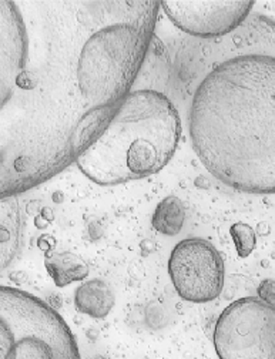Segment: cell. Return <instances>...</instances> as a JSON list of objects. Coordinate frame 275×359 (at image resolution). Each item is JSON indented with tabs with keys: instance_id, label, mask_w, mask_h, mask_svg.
Segmentation results:
<instances>
[{
	"instance_id": "obj_3",
	"label": "cell",
	"mask_w": 275,
	"mask_h": 359,
	"mask_svg": "<svg viewBox=\"0 0 275 359\" xmlns=\"http://www.w3.org/2000/svg\"><path fill=\"white\" fill-rule=\"evenodd\" d=\"M181 121L173 102L156 90H131L102 136L76 161L99 186L150 177L173 158Z\"/></svg>"
},
{
	"instance_id": "obj_11",
	"label": "cell",
	"mask_w": 275,
	"mask_h": 359,
	"mask_svg": "<svg viewBox=\"0 0 275 359\" xmlns=\"http://www.w3.org/2000/svg\"><path fill=\"white\" fill-rule=\"evenodd\" d=\"M44 268L58 287H66L88 277V265L70 251H52L44 257Z\"/></svg>"
},
{
	"instance_id": "obj_12",
	"label": "cell",
	"mask_w": 275,
	"mask_h": 359,
	"mask_svg": "<svg viewBox=\"0 0 275 359\" xmlns=\"http://www.w3.org/2000/svg\"><path fill=\"white\" fill-rule=\"evenodd\" d=\"M186 221V211L177 197H166L161 200L153 214L152 224L157 233L168 237L180 234Z\"/></svg>"
},
{
	"instance_id": "obj_8",
	"label": "cell",
	"mask_w": 275,
	"mask_h": 359,
	"mask_svg": "<svg viewBox=\"0 0 275 359\" xmlns=\"http://www.w3.org/2000/svg\"><path fill=\"white\" fill-rule=\"evenodd\" d=\"M203 56L199 62L182 70L192 73L203 65L210 72L224 62L243 56L275 57V22L260 13H251L236 30L224 37L203 43V49L196 50Z\"/></svg>"
},
{
	"instance_id": "obj_6",
	"label": "cell",
	"mask_w": 275,
	"mask_h": 359,
	"mask_svg": "<svg viewBox=\"0 0 275 359\" xmlns=\"http://www.w3.org/2000/svg\"><path fill=\"white\" fill-rule=\"evenodd\" d=\"M168 274L182 299L206 304L221 294L225 268L221 254L211 243L203 238H186L171 251Z\"/></svg>"
},
{
	"instance_id": "obj_10",
	"label": "cell",
	"mask_w": 275,
	"mask_h": 359,
	"mask_svg": "<svg viewBox=\"0 0 275 359\" xmlns=\"http://www.w3.org/2000/svg\"><path fill=\"white\" fill-rule=\"evenodd\" d=\"M113 288L103 280L95 278L83 283L74 294L77 311L91 318H106L114 306Z\"/></svg>"
},
{
	"instance_id": "obj_2",
	"label": "cell",
	"mask_w": 275,
	"mask_h": 359,
	"mask_svg": "<svg viewBox=\"0 0 275 359\" xmlns=\"http://www.w3.org/2000/svg\"><path fill=\"white\" fill-rule=\"evenodd\" d=\"M189 131L218 182L275 194V57L243 56L208 72L192 99Z\"/></svg>"
},
{
	"instance_id": "obj_1",
	"label": "cell",
	"mask_w": 275,
	"mask_h": 359,
	"mask_svg": "<svg viewBox=\"0 0 275 359\" xmlns=\"http://www.w3.org/2000/svg\"><path fill=\"white\" fill-rule=\"evenodd\" d=\"M140 70L113 0H0V200L76 163Z\"/></svg>"
},
{
	"instance_id": "obj_13",
	"label": "cell",
	"mask_w": 275,
	"mask_h": 359,
	"mask_svg": "<svg viewBox=\"0 0 275 359\" xmlns=\"http://www.w3.org/2000/svg\"><path fill=\"white\" fill-rule=\"evenodd\" d=\"M232 237L234 240L237 252L241 258L248 257L257 245L255 231L253 230V227L248 226V224H244V222L234 224L232 227Z\"/></svg>"
},
{
	"instance_id": "obj_7",
	"label": "cell",
	"mask_w": 275,
	"mask_h": 359,
	"mask_svg": "<svg viewBox=\"0 0 275 359\" xmlns=\"http://www.w3.org/2000/svg\"><path fill=\"white\" fill-rule=\"evenodd\" d=\"M248 0H166L161 9L171 23L189 36L213 40L236 30L250 15Z\"/></svg>"
},
{
	"instance_id": "obj_9",
	"label": "cell",
	"mask_w": 275,
	"mask_h": 359,
	"mask_svg": "<svg viewBox=\"0 0 275 359\" xmlns=\"http://www.w3.org/2000/svg\"><path fill=\"white\" fill-rule=\"evenodd\" d=\"M26 234V215L20 197L0 200V277L22 252Z\"/></svg>"
},
{
	"instance_id": "obj_5",
	"label": "cell",
	"mask_w": 275,
	"mask_h": 359,
	"mask_svg": "<svg viewBox=\"0 0 275 359\" xmlns=\"http://www.w3.org/2000/svg\"><path fill=\"white\" fill-rule=\"evenodd\" d=\"M213 342L220 359H275V305L240 298L218 317Z\"/></svg>"
},
{
	"instance_id": "obj_14",
	"label": "cell",
	"mask_w": 275,
	"mask_h": 359,
	"mask_svg": "<svg viewBox=\"0 0 275 359\" xmlns=\"http://www.w3.org/2000/svg\"><path fill=\"white\" fill-rule=\"evenodd\" d=\"M258 295L262 301L275 305V281L274 280L262 281L258 288Z\"/></svg>"
},
{
	"instance_id": "obj_4",
	"label": "cell",
	"mask_w": 275,
	"mask_h": 359,
	"mask_svg": "<svg viewBox=\"0 0 275 359\" xmlns=\"http://www.w3.org/2000/svg\"><path fill=\"white\" fill-rule=\"evenodd\" d=\"M0 359H80L60 313L39 297L0 284Z\"/></svg>"
}]
</instances>
